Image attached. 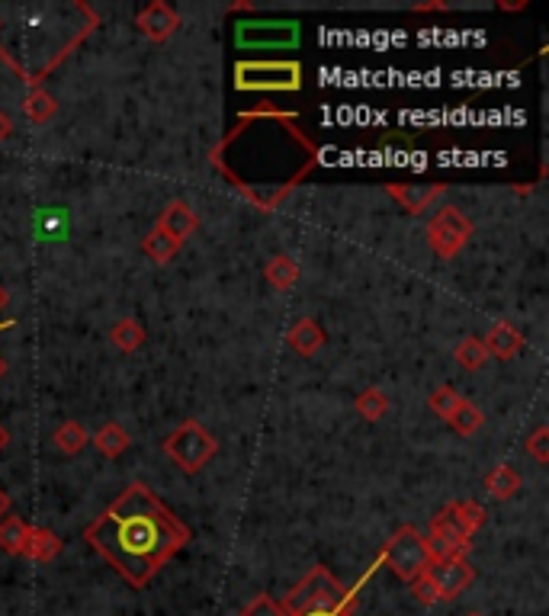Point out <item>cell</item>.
<instances>
[{
    "instance_id": "1",
    "label": "cell",
    "mask_w": 549,
    "mask_h": 616,
    "mask_svg": "<svg viewBox=\"0 0 549 616\" xmlns=\"http://www.w3.org/2000/svg\"><path fill=\"white\" fill-rule=\"evenodd\" d=\"M209 161L254 209L273 212L315 171L318 145L305 135L296 113L264 106L241 113Z\"/></svg>"
},
{
    "instance_id": "2",
    "label": "cell",
    "mask_w": 549,
    "mask_h": 616,
    "mask_svg": "<svg viewBox=\"0 0 549 616\" xmlns=\"http://www.w3.org/2000/svg\"><path fill=\"white\" fill-rule=\"evenodd\" d=\"M84 539L132 588H145L190 543V527L148 485L135 482L90 523Z\"/></svg>"
},
{
    "instance_id": "3",
    "label": "cell",
    "mask_w": 549,
    "mask_h": 616,
    "mask_svg": "<svg viewBox=\"0 0 549 616\" xmlns=\"http://www.w3.org/2000/svg\"><path fill=\"white\" fill-rule=\"evenodd\" d=\"M305 77L299 61H238L235 87L244 94H296Z\"/></svg>"
},
{
    "instance_id": "4",
    "label": "cell",
    "mask_w": 549,
    "mask_h": 616,
    "mask_svg": "<svg viewBox=\"0 0 549 616\" xmlns=\"http://www.w3.org/2000/svg\"><path fill=\"white\" fill-rule=\"evenodd\" d=\"M344 600V584L331 575L328 565H312L309 572L302 575V581L293 591H286L280 607L286 616H296L305 610H325V607H341Z\"/></svg>"
},
{
    "instance_id": "5",
    "label": "cell",
    "mask_w": 549,
    "mask_h": 616,
    "mask_svg": "<svg viewBox=\"0 0 549 616\" xmlns=\"http://www.w3.org/2000/svg\"><path fill=\"white\" fill-rule=\"evenodd\" d=\"M434 552L431 546H427V539L415 530V527H402L395 530L389 539L383 552H379V565H386L389 572L395 578H402L405 584H411L415 578L424 575V568L431 565Z\"/></svg>"
},
{
    "instance_id": "6",
    "label": "cell",
    "mask_w": 549,
    "mask_h": 616,
    "mask_svg": "<svg viewBox=\"0 0 549 616\" xmlns=\"http://www.w3.org/2000/svg\"><path fill=\"white\" fill-rule=\"evenodd\" d=\"M161 446H164V453L177 462V469H183L187 475L203 472L209 462H212V456L219 453L216 434H212V430H206L200 421H193V418L183 421Z\"/></svg>"
},
{
    "instance_id": "7",
    "label": "cell",
    "mask_w": 549,
    "mask_h": 616,
    "mask_svg": "<svg viewBox=\"0 0 549 616\" xmlns=\"http://www.w3.org/2000/svg\"><path fill=\"white\" fill-rule=\"evenodd\" d=\"M302 29L296 20H241L235 23L238 49H296Z\"/></svg>"
},
{
    "instance_id": "8",
    "label": "cell",
    "mask_w": 549,
    "mask_h": 616,
    "mask_svg": "<svg viewBox=\"0 0 549 616\" xmlns=\"http://www.w3.org/2000/svg\"><path fill=\"white\" fill-rule=\"evenodd\" d=\"M472 238V222L456 206H440L437 215L427 222V244L440 260H450L463 251V244Z\"/></svg>"
},
{
    "instance_id": "9",
    "label": "cell",
    "mask_w": 549,
    "mask_h": 616,
    "mask_svg": "<svg viewBox=\"0 0 549 616\" xmlns=\"http://www.w3.org/2000/svg\"><path fill=\"white\" fill-rule=\"evenodd\" d=\"M424 578L434 584L440 600H456L476 581V568L469 565L466 556H434L431 565L424 568Z\"/></svg>"
},
{
    "instance_id": "10",
    "label": "cell",
    "mask_w": 549,
    "mask_h": 616,
    "mask_svg": "<svg viewBox=\"0 0 549 616\" xmlns=\"http://www.w3.org/2000/svg\"><path fill=\"white\" fill-rule=\"evenodd\" d=\"M427 546H431L434 556H466L472 546V536L456 517L453 504H447L444 511H437L431 517V527H427Z\"/></svg>"
},
{
    "instance_id": "11",
    "label": "cell",
    "mask_w": 549,
    "mask_h": 616,
    "mask_svg": "<svg viewBox=\"0 0 549 616\" xmlns=\"http://www.w3.org/2000/svg\"><path fill=\"white\" fill-rule=\"evenodd\" d=\"M135 26H139V33H145L151 42H164L177 33L180 26V17L171 4H164V0H155V4H148L145 10L135 13Z\"/></svg>"
},
{
    "instance_id": "12",
    "label": "cell",
    "mask_w": 549,
    "mask_h": 616,
    "mask_svg": "<svg viewBox=\"0 0 549 616\" xmlns=\"http://www.w3.org/2000/svg\"><path fill=\"white\" fill-rule=\"evenodd\" d=\"M386 193L399 203L408 215H421L437 196L447 193V183H389Z\"/></svg>"
},
{
    "instance_id": "13",
    "label": "cell",
    "mask_w": 549,
    "mask_h": 616,
    "mask_svg": "<svg viewBox=\"0 0 549 616\" xmlns=\"http://www.w3.org/2000/svg\"><path fill=\"white\" fill-rule=\"evenodd\" d=\"M482 347L488 353V360H511L517 350L524 347V334L517 325H511V321H495L492 328L485 331L482 337Z\"/></svg>"
},
{
    "instance_id": "14",
    "label": "cell",
    "mask_w": 549,
    "mask_h": 616,
    "mask_svg": "<svg viewBox=\"0 0 549 616\" xmlns=\"http://www.w3.org/2000/svg\"><path fill=\"white\" fill-rule=\"evenodd\" d=\"M158 228L164 231V235H171L174 241H187L196 228H200V219H196V212L187 206V203H180V199H174L171 206H167L161 212V219H158Z\"/></svg>"
},
{
    "instance_id": "15",
    "label": "cell",
    "mask_w": 549,
    "mask_h": 616,
    "mask_svg": "<svg viewBox=\"0 0 549 616\" xmlns=\"http://www.w3.org/2000/svg\"><path fill=\"white\" fill-rule=\"evenodd\" d=\"M286 344L293 347L299 357H315L325 347V331L315 318H299L286 334Z\"/></svg>"
},
{
    "instance_id": "16",
    "label": "cell",
    "mask_w": 549,
    "mask_h": 616,
    "mask_svg": "<svg viewBox=\"0 0 549 616\" xmlns=\"http://www.w3.org/2000/svg\"><path fill=\"white\" fill-rule=\"evenodd\" d=\"M521 475H517L514 466H508V462H498V466L485 475V491L492 501H511L517 491H521Z\"/></svg>"
},
{
    "instance_id": "17",
    "label": "cell",
    "mask_w": 549,
    "mask_h": 616,
    "mask_svg": "<svg viewBox=\"0 0 549 616\" xmlns=\"http://www.w3.org/2000/svg\"><path fill=\"white\" fill-rule=\"evenodd\" d=\"M264 276H267V283L273 289L286 292V289H293L299 283L302 270H299V264L289 254H277V257H270V264L264 267Z\"/></svg>"
},
{
    "instance_id": "18",
    "label": "cell",
    "mask_w": 549,
    "mask_h": 616,
    "mask_svg": "<svg viewBox=\"0 0 549 616\" xmlns=\"http://www.w3.org/2000/svg\"><path fill=\"white\" fill-rule=\"evenodd\" d=\"M23 113H26L29 122H33V126H45V122L58 113V103H55V97L49 94V90H42L36 84V87H29V94L23 100Z\"/></svg>"
},
{
    "instance_id": "19",
    "label": "cell",
    "mask_w": 549,
    "mask_h": 616,
    "mask_svg": "<svg viewBox=\"0 0 549 616\" xmlns=\"http://www.w3.org/2000/svg\"><path fill=\"white\" fill-rule=\"evenodd\" d=\"M61 552V539L49 530V527H33L29 530V543H26V559L33 562H52Z\"/></svg>"
},
{
    "instance_id": "20",
    "label": "cell",
    "mask_w": 549,
    "mask_h": 616,
    "mask_svg": "<svg viewBox=\"0 0 549 616\" xmlns=\"http://www.w3.org/2000/svg\"><path fill=\"white\" fill-rule=\"evenodd\" d=\"M97 443V450L103 453V456H110V459H116V456H122L129 450V443H132V437H129V430L122 427V424H116V421H110V424H103L100 430L94 437H90Z\"/></svg>"
},
{
    "instance_id": "21",
    "label": "cell",
    "mask_w": 549,
    "mask_h": 616,
    "mask_svg": "<svg viewBox=\"0 0 549 616\" xmlns=\"http://www.w3.org/2000/svg\"><path fill=\"white\" fill-rule=\"evenodd\" d=\"M29 523L20 520V517H4L0 520V549L10 552V556H23L26 552V543H29Z\"/></svg>"
},
{
    "instance_id": "22",
    "label": "cell",
    "mask_w": 549,
    "mask_h": 616,
    "mask_svg": "<svg viewBox=\"0 0 549 616\" xmlns=\"http://www.w3.org/2000/svg\"><path fill=\"white\" fill-rule=\"evenodd\" d=\"M447 424L456 430V434L472 437V434H479V430L485 427V411L479 405H472L469 398H463V402L456 405V411L447 418Z\"/></svg>"
},
{
    "instance_id": "23",
    "label": "cell",
    "mask_w": 549,
    "mask_h": 616,
    "mask_svg": "<svg viewBox=\"0 0 549 616\" xmlns=\"http://www.w3.org/2000/svg\"><path fill=\"white\" fill-rule=\"evenodd\" d=\"M110 341L122 350V353H135L145 344V328L139 318H122L110 328Z\"/></svg>"
},
{
    "instance_id": "24",
    "label": "cell",
    "mask_w": 549,
    "mask_h": 616,
    "mask_svg": "<svg viewBox=\"0 0 549 616\" xmlns=\"http://www.w3.org/2000/svg\"><path fill=\"white\" fill-rule=\"evenodd\" d=\"M142 251H145V257L155 260V264H167V260L177 257L180 241H174L171 235H164V231L155 225V228H151L148 235L142 238Z\"/></svg>"
},
{
    "instance_id": "25",
    "label": "cell",
    "mask_w": 549,
    "mask_h": 616,
    "mask_svg": "<svg viewBox=\"0 0 549 616\" xmlns=\"http://www.w3.org/2000/svg\"><path fill=\"white\" fill-rule=\"evenodd\" d=\"M357 414L363 421H370V424H376V421H383L386 418V411H389V395L379 389V385H370V389H363L360 395H357Z\"/></svg>"
},
{
    "instance_id": "26",
    "label": "cell",
    "mask_w": 549,
    "mask_h": 616,
    "mask_svg": "<svg viewBox=\"0 0 549 616\" xmlns=\"http://www.w3.org/2000/svg\"><path fill=\"white\" fill-rule=\"evenodd\" d=\"M453 360L460 363L463 369H469V373H476V369H482L488 363V353L482 347V337H463L460 344L453 347Z\"/></svg>"
},
{
    "instance_id": "27",
    "label": "cell",
    "mask_w": 549,
    "mask_h": 616,
    "mask_svg": "<svg viewBox=\"0 0 549 616\" xmlns=\"http://www.w3.org/2000/svg\"><path fill=\"white\" fill-rule=\"evenodd\" d=\"M87 430L78 424V421H65V424H58L55 427V446L65 456H78L84 446H87Z\"/></svg>"
},
{
    "instance_id": "28",
    "label": "cell",
    "mask_w": 549,
    "mask_h": 616,
    "mask_svg": "<svg viewBox=\"0 0 549 616\" xmlns=\"http://www.w3.org/2000/svg\"><path fill=\"white\" fill-rule=\"evenodd\" d=\"M460 402H463V395L456 392L453 385H437V389H434L431 395H427V408H431L440 421H447Z\"/></svg>"
},
{
    "instance_id": "29",
    "label": "cell",
    "mask_w": 549,
    "mask_h": 616,
    "mask_svg": "<svg viewBox=\"0 0 549 616\" xmlns=\"http://www.w3.org/2000/svg\"><path fill=\"white\" fill-rule=\"evenodd\" d=\"M453 511H456V517H460V523L466 527L469 536H476L488 520L485 507L479 501H453Z\"/></svg>"
},
{
    "instance_id": "30",
    "label": "cell",
    "mask_w": 549,
    "mask_h": 616,
    "mask_svg": "<svg viewBox=\"0 0 549 616\" xmlns=\"http://www.w3.org/2000/svg\"><path fill=\"white\" fill-rule=\"evenodd\" d=\"M36 228H39V235L42 238H65V231H68V215L61 212V209H52V212H42L39 219H36Z\"/></svg>"
},
{
    "instance_id": "31",
    "label": "cell",
    "mask_w": 549,
    "mask_h": 616,
    "mask_svg": "<svg viewBox=\"0 0 549 616\" xmlns=\"http://www.w3.org/2000/svg\"><path fill=\"white\" fill-rule=\"evenodd\" d=\"M527 453L537 459V466H549V427L540 424L527 440Z\"/></svg>"
},
{
    "instance_id": "32",
    "label": "cell",
    "mask_w": 549,
    "mask_h": 616,
    "mask_svg": "<svg viewBox=\"0 0 549 616\" xmlns=\"http://www.w3.org/2000/svg\"><path fill=\"white\" fill-rule=\"evenodd\" d=\"M241 616H286V613L280 607V600H273L270 594H257L251 604L241 610Z\"/></svg>"
},
{
    "instance_id": "33",
    "label": "cell",
    "mask_w": 549,
    "mask_h": 616,
    "mask_svg": "<svg viewBox=\"0 0 549 616\" xmlns=\"http://www.w3.org/2000/svg\"><path fill=\"white\" fill-rule=\"evenodd\" d=\"M408 588H411V594H415V600H418V604H424V607H431V604H440V597H437V591H434V584L427 581L424 575H421V578H415V581H411Z\"/></svg>"
},
{
    "instance_id": "34",
    "label": "cell",
    "mask_w": 549,
    "mask_h": 616,
    "mask_svg": "<svg viewBox=\"0 0 549 616\" xmlns=\"http://www.w3.org/2000/svg\"><path fill=\"white\" fill-rule=\"evenodd\" d=\"M296 616H354L344 607H325V610H305V613H296Z\"/></svg>"
},
{
    "instance_id": "35",
    "label": "cell",
    "mask_w": 549,
    "mask_h": 616,
    "mask_svg": "<svg viewBox=\"0 0 549 616\" xmlns=\"http://www.w3.org/2000/svg\"><path fill=\"white\" fill-rule=\"evenodd\" d=\"M411 10H415V13H431V10H450V4H444V0H431V4H415Z\"/></svg>"
},
{
    "instance_id": "36",
    "label": "cell",
    "mask_w": 549,
    "mask_h": 616,
    "mask_svg": "<svg viewBox=\"0 0 549 616\" xmlns=\"http://www.w3.org/2000/svg\"><path fill=\"white\" fill-rule=\"evenodd\" d=\"M10 132H13V119H10L4 110H0V142H4V138H7Z\"/></svg>"
},
{
    "instance_id": "37",
    "label": "cell",
    "mask_w": 549,
    "mask_h": 616,
    "mask_svg": "<svg viewBox=\"0 0 549 616\" xmlns=\"http://www.w3.org/2000/svg\"><path fill=\"white\" fill-rule=\"evenodd\" d=\"M0 29H4V23H0ZM0 58H4V61H7V65H10L13 71H17V74H23V68H20V65H17V61H13V58H10V55L4 52V49H0Z\"/></svg>"
},
{
    "instance_id": "38",
    "label": "cell",
    "mask_w": 549,
    "mask_h": 616,
    "mask_svg": "<svg viewBox=\"0 0 549 616\" xmlns=\"http://www.w3.org/2000/svg\"><path fill=\"white\" fill-rule=\"evenodd\" d=\"M7 511H10V498L4 495V491H0V520L7 517Z\"/></svg>"
},
{
    "instance_id": "39",
    "label": "cell",
    "mask_w": 549,
    "mask_h": 616,
    "mask_svg": "<svg viewBox=\"0 0 549 616\" xmlns=\"http://www.w3.org/2000/svg\"><path fill=\"white\" fill-rule=\"evenodd\" d=\"M498 7H501V10H524L527 0H517V4H501V0H498Z\"/></svg>"
},
{
    "instance_id": "40",
    "label": "cell",
    "mask_w": 549,
    "mask_h": 616,
    "mask_svg": "<svg viewBox=\"0 0 549 616\" xmlns=\"http://www.w3.org/2000/svg\"><path fill=\"white\" fill-rule=\"evenodd\" d=\"M7 302H10V296H7V289H4V286H0V312H4V308H7Z\"/></svg>"
},
{
    "instance_id": "41",
    "label": "cell",
    "mask_w": 549,
    "mask_h": 616,
    "mask_svg": "<svg viewBox=\"0 0 549 616\" xmlns=\"http://www.w3.org/2000/svg\"><path fill=\"white\" fill-rule=\"evenodd\" d=\"M10 443V434H7V430L4 427H0V450H4V446Z\"/></svg>"
},
{
    "instance_id": "42",
    "label": "cell",
    "mask_w": 549,
    "mask_h": 616,
    "mask_svg": "<svg viewBox=\"0 0 549 616\" xmlns=\"http://www.w3.org/2000/svg\"><path fill=\"white\" fill-rule=\"evenodd\" d=\"M4 373H7V363H4V360H0V376H4Z\"/></svg>"
},
{
    "instance_id": "43",
    "label": "cell",
    "mask_w": 549,
    "mask_h": 616,
    "mask_svg": "<svg viewBox=\"0 0 549 616\" xmlns=\"http://www.w3.org/2000/svg\"><path fill=\"white\" fill-rule=\"evenodd\" d=\"M466 616H485V613H479V610H469Z\"/></svg>"
}]
</instances>
